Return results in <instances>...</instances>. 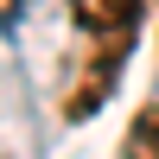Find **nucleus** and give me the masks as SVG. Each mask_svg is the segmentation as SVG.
I'll return each instance as SVG.
<instances>
[{
  "label": "nucleus",
  "mask_w": 159,
  "mask_h": 159,
  "mask_svg": "<svg viewBox=\"0 0 159 159\" xmlns=\"http://www.w3.org/2000/svg\"><path fill=\"white\" fill-rule=\"evenodd\" d=\"M70 7H76V25L89 38H134L140 0H70Z\"/></svg>",
  "instance_id": "nucleus-1"
},
{
  "label": "nucleus",
  "mask_w": 159,
  "mask_h": 159,
  "mask_svg": "<svg viewBox=\"0 0 159 159\" xmlns=\"http://www.w3.org/2000/svg\"><path fill=\"white\" fill-rule=\"evenodd\" d=\"M121 159H159V102H147L134 115V127L121 140Z\"/></svg>",
  "instance_id": "nucleus-2"
}]
</instances>
